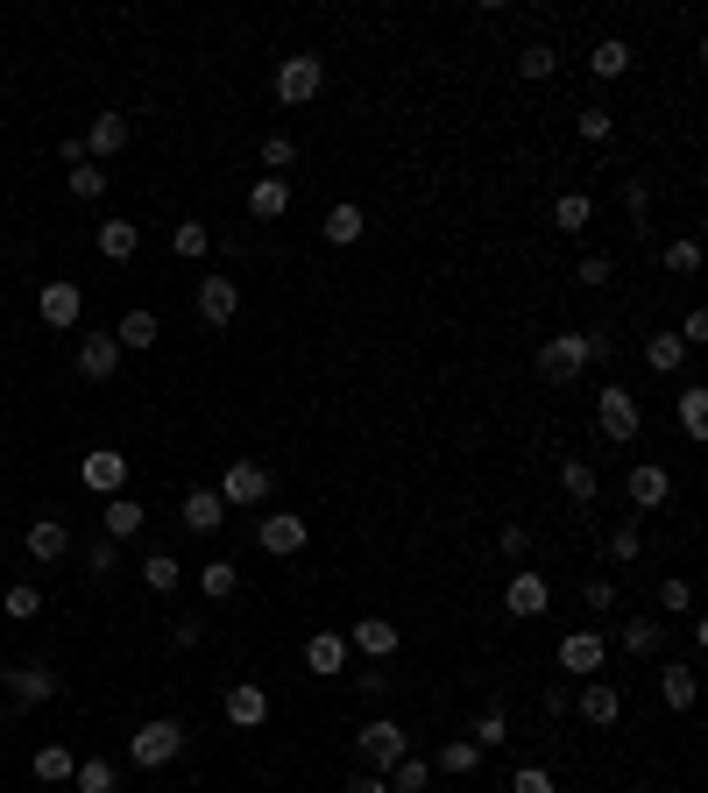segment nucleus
I'll list each match as a JSON object with an SVG mask.
<instances>
[{
	"instance_id": "nucleus-10",
	"label": "nucleus",
	"mask_w": 708,
	"mask_h": 793,
	"mask_svg": "<svg viewBox=\"0 0 708 793\" xmlns=\"http://www.w3.org/2000/svg\"><path fill=\"white\" fill-rule=\"evenodd\" d=\"M397 645H405V631H397L390 616H361V624L348 631V652H369L376 666H390V660H397Z\"/></svg>"
},
{
	"instance_id": "nucleus-7",
	"label": "nucleus",
	"mask_w": 708,
	"mask_h": 793,
	"mask_svg": "<svg viewBox=\"0 0 708 793\" xmlns=\"http://www.w3.org/2000/svg\"><path fill=\"white\" fill-rule=\"evenodd\" d=\"M588 369V334H552L546 347H539V376H552V383H574Z\"/></svg>"
},
{
	"instance_id": "nucleus-34",
	"label": "nucleus",
	"mask_w": 708,
	"mask_h": 793,
	"mask_svg": "<svg viewBox=\"0 0 708 793\" xmlns=\"http://www.w3.org/2000/svg\"><path fill=\"white\" fill-rule=\"evenodd\" d=\"M113 340H121V355H128V347H157V313H149V305H136V313L113 326Z\"/></svg>"
},
{
	"instance_id": "nucleus-58",
	"label": "nucleus",
	"mask_w": 708,
	"mask_h": 793,
	"mask_svg": "<svg viewBox=\"0 0 708 793\" xmlns=\"http://www.w3.org/2000/svg\"><path fill=\"white\" fill-rule=\"evenodd\" d=\"M567 708H574V694H567V687H546V723H560Z\"/></svg>"
},
{
	"instance_id": "nucleus-53",
	"label": "nucleus",
	"mask_w": 708,
	"mask_h": 793,
	"mask_svg": "<svg viewBox=\"0 0 708 793\" xmlns=\"http://www.w3.org/2000/svg\"><path fill=\"white\" fill-rule=\"evenodd\" d=\"M510 793H552V772H546V765H518V780H510Z\"/></svg>"
},
{
	"instance_id": "nucleus-3",
	"label": "nucleus",
	"mask_w": 708,
	"mask_h": 793,
	"mask_svg": "<svg viewBox=\"0 0 708 793\" xmlns=\"http://www.w3.org/2000/svg\"><path fill=\"white\" fill-rule=\"evenodd\" d=\"M178 751H185V723H178V715H157V723H142L136 737H128V759H136V765H149V772H157V765H170Z\"/></svg>"
},
{
	"instance_id": "nucleus-54",
	"label": "nucleus",
	"mask_w": 708,
	"mask_h": 793,
	"mask_svg": "<svg viewBox=\"0 0 708 793\" xmlns=\"http://www.w3.org/2000/svg\"><path fill=\"white\" fill-rule=\"evenodd\" d=\"M581 142H609V113L602 107H581Z\"/></svg>"
},
{
	"instance_id": "nucleus-29",
	"label": "nucleus",
	"mask_w": 708,
	"mask_h": 793,
	"mask_svg": "<svg viewBox=\"0 0 708 793\" xmlns=\"http://www.w3.org/2000/svg\"><path fill=\"white\" fill-rule=\"evenodd\" d=\"M659 694H666V708H695V666H687V660H666Z\"/></svg>"
},
{
	"instance_id": "nucleus-40",
	"label": "nucleus",
	"mask_w": 708,
	"mask_h": 793,
	"mask_svg": "<svg viewBox=\"0 0 708 793\" xmlns=\"http://www.w3.org/2000/svg\"><path fill=\"white\" fill-rule=\"evenodd\" d=\"M71 786H79V793H113V786H121V772H113L107 759H86L79 772H71Z\"/></svg>"
},
{
	"instance_id": "nucleus-59",
	"label": "nucleus",
	"mask_w": 708,
	"mask_h": 793,
	"mask_svg": "<svg viewBox=\"0 0 708 793\" xmlns=\"http://www.w3.org/2000/svg\"><path fill=\"white\" fill-rule=\"evenodd\" d=\"M348 793H390V780H382V772H355Z\"/></svg>"
},
{
	"instance_id": "nucleus-20",
	"label": "nucleus",
	"mask_w": 708,
	"mask_h": 793,
	"mask_svg": "<svg viewBox=\"0 0 708 793\" xmlns=\"http://www.w3.org/2000/svg\"><path fill=\"white\" fill-rule=\"evenodd\" d=\"M0 681H8V694L22 708H36V702H50V694H57V673L50 666H0Z\"/></svg>"
},
{
	"instance_id": "nucleus-55",
	"label": "nucleus",
	"mask_w": 708,
	"mask_h": 793,
	"mask_svg": "<svg viewBox=\"0 0 708 793\" xmlns=\"http://www.w3.org/2000/svg\"><path fill=\"white\" fill-rule=\"evenodd\" d=\"M581 595H588V609H596V616H602V609H617V582H602V574H596V582H588Z\"/></svg>"
},
{
	"instance_id": "nucleus-11",
	"label": "nucleus",
	"mask_w": 708,
	"mask_h": 793,
	"mask_svg": "<svg viewBox=\"0 0 708 793\" xmlns=\"http://www.w3.org/2000/svg\"><path fill=\"white\" fill-rule=\"evenodd\" d=\"M191 305H199L206 326H235V313H241V284H235V277H206L199 291H191Z\"/></svg>"
},
{
	"instance_id": "nucleus-41",
	"label": "nucleus",
	"mask_w": 708,
	"mask_h": 793,
	"mask_svg": "<svg viewBox=\"0 0 708 793\" xmlns=\"http://www.w3.org/2000/svg\"><path fill=\"white\" fill-rule=\"evenodd\" d=\"M0 609L14 616V624H29V616H43V588H29V582H14L8 595H0Z\"/></svg>"
},
{
	"instance_id": "nucleus-21",
	"label": "nucleus",
	"mask_w": 708,
	"mask_h": 793,
	"mask_svg": "<svg viewBox=\"0 0 708 793\" xmlns=\"http://www.w3.org/2000/svg\"><path fill=\"white\" fill-rule=\"evenodd\" d=\"M113 369H121V340H113V334H86V340H79V376L107 383Z\"/></svg>"
},
{
	"instance_id": "nucleus-36",
	"label": "nucleus",
	"mask_w": 708,
	"mask_h": 793,
	"mask_svg": "<svg viewBox=\"0 0 708 793\" xmlns=\"http://www.w3.org/2000/svg\"><path fill=\"white\" fill-rule=\"evenodd\" d=\"M71 772H79V759H71L64 744H43V751H36V780H43V786H64Z\"/></svg>"
},
{
	"instance_id": "nucleus-28",
	"label": "nucleus",
	"mask_w": 708,
	"mask_h": 793,
	"mask_svg": "<svg viewBox=\"0 0 708 793\" xmlns=\"http://www.w3.org/2000/svg\"><path fill=\"white\" fill-rule=\"evenodd\" d=\"M588 71H596V79H624V71H630V43H624V36H602V43L588 50Z\"/></svg>"
},
{
	"instance_id": "nucleus-48",
	"label": "nucleus",
	"mask_w": 708,
	"mask_h": 793,
	"mask_svg": "<svg viewBox=\"0 0 708 793\" xmlns=\"http://www.w3.org/2000/svg\"><path fill=\"white\" fill-rule=\"evenodd\" d=\"M86 567H92V582H113V574H121V546H113V538H100Z\"/></svg>"
},
{
	"instance_id": "nucleus-51",
	"label": "nucleus",
	"mask_w": 708,
	"mask_h": 793,
	"mask_svg": "<svg viewBox=\"0 0 708 793\" xmlns=\"http://www.w3.org/2000/svg\"><path fill=\"white\" fill-rule=\"evenodd\" d=\"M574 284H588V291H596V284H617V269H609V256H581Z\"/></svg>"
},
{
	"instance_id": "nucleus-46",
	"label": "nucleus",
	"mask_w": 708,
	"mask_h": 793,
	"mask_svg": "<svg viewBox=\"0 0 708 793\" xmlns=\"http://www.w3.org/2000/svg\"><path fill=\"white\" fill-rule=\"evenodd\" d=\"M666 269H674V277H695V269H701V241H666Z\"/></svg>"
},
{
	"instance_id": "nucleus-30",
	"label": "nucleus",
	"mask_w": 708,
	"mask_h": 793,
	"mask_svg": "<svg viewBox=\"0 0 708 793\" xmlns=\"http://www.w3.org/2000/svg\"><path fill=\"white\" fill-rule=\"evenodd\" d=\"M560 489H567V503H596L602 482H596V468H588L581 454H567V460H560Z\"/></svg>"
},
{
	"instance_id": "nucleus-35",
	"label": "nucleus",
	"mask_w": 708,
	"mask_h": 793,
	"mask_svg": "<svg viewBox=\"0 0 708 793\" xmlns=\"http://www.w3.org/2000/svg\"><path fill=\"white\" fill-rule=\"evenodd\" d=\"M142 582H149V595H170L185 582V559H170V553H149L142 559Z\"/></svg>"
},
{
	"instance_id": "nucleus-14",
	"label": "nucleus",
	"mask_w": 708,
	"mask_h": 793,
	"mask_svg": "<svg viewBox=\"0 0 708 793\" xmlns=\"http://www.w3.org/2000/svg\"><path fill=\"white\" fill-rule=\"evenodd\" d=\"M220 708H227V723H235V730H256V723H270V687H262V681H235Z\"/></svg>"
},
{
	"instance_id": "nucleus-27",
	"label": "nucleus",
	"mask_w": 708,
	"mask_h": 793,
	"mask_svg": "<svg viewBox=\"0 0 708 793\" xmlns=\"http://www.w3.org/2000/svg\"><path fill=\"white\" fill-rule=\"evenodd\" d=\"M235 588H241V567H235V559H206V567H199V595H206V603H227Z\"/></svg>"
},
{
	"instance_id": "nucleus-61",
	"label": "nucleus",
	"mask_w": 708,
	"mask_h": 793,
	"mask_svg": "<svg viewBox=\"0 0 708 793\" xmlns=\"http://www.w3.org/2000/svg\"><path fill=\"white\" fill-rule=\"evenodd\" d=\"M0 666H8V645H0Z\"/></svg>"
},
{
	"instance_id": "nucleus-13",
	"label": "nucleus",
	"mask_w": 708,
	"mask_h": 793,
	"mask_svg": "<svg viewBox=\"0 0 708 793\" xmlns=\"http://www.w3.org/2000/svg\"><path fill=\"white\" fill-rule=\"evenodd\" d=\"M624 496H630V511H659V503L674 496V475H666L659 460H638V468L624 475Z\"/></svg>"
},
{
	"instance_id": "nucleus-43",
	"label": "nucleus",
	"mask_w": 708,
	"mask_h": 793,
	"mask_svg": "<svg viewBox=\"0 0 708 793\" xmlns=\"http://www.w3.org/2000/svg\"><path fill=\"white\" fill-rule=\"evenodd\" d=\"M170 248H178L185 262H199L206 248H213V235H206V220H178V235H170Z\"/></svg>"
},
{
	"instance_id": "nucleus-50",
	"label": "nucleus",
	"mask_w": 708,
	"mask_h": 793,
	"mask_svg": "<svg viewBox=\"0 0 708 793\" xmlns=\"http://www.w3.org/2000/svg\"><path fill=\"white\" fill-rule=\"evenodd\" d=\"M624 212H630V227H645V220H652V191H645L638 178L624 185Z\"/></svg>"
},
{
	"instance_id": "nucleus-26",
	"label": "nucleus",
	"mask_w": 708,
	"mask_h": 793,
	"mask_svg": "<svg viewBox=\"0 0 708 793\" xmlns=\"http://www.w3.org/2000/svg\"><path fill=\"white\" fill-rule=\"evenodd\" d=\"M136 532H142V503L128 496V489H121V496H107V538L121 546V538H136Z\"/></svg>"
},
{
	"instance_id": "nucleus-38",
	"label": "nucleus",
	"mask_w": 708,
	"mask_h": 793,
	"mask_svg": "<svg viewBox=\"0 0 708 793\" xmlns=\"http://www.w3.org/2000/svg\"><path fill=\"white\" fill-rule=\"evenodd\" d=\"M680 425H687V439H708V390H701V383L680 390Z\"/></svg>"
},
{
	"instance_id": "nucleus-39",
	"label": "nucleus",
	"mask_w": 708,
	"mask_h": 793,
	"mask_svg": "<svg viewBox=\"0 0 708 793\" xmlns=\"http://www.w3.org/2000/svg\"><path fill=\"white\" fill-rule=\"evenodd\" d=\"M361 227H369V220H361V206H333V212H327V241H333V248H355Z\"/></svg>"
},
{
	"instance_id": "nucleus-9",
	"label": "nucleus",
	"mask_w": 708,
	"mask_h": 793,
	"mask_svg": "<svg viewBox=\"0 0 708 793\" xmlns=\"http://www.w3.org/2000/svg\"><path fill=\"white\" fill-rule=\"evenodd\" d=\"M256 546H262V553H277V559L305 553V517H298V511H262V525H256Z\"/></svg>"
},
{
	"instance_id": "nucleus-33",
	"label": "nucleus",
	"mask_w": 708,
	"mask_h": 793,
	"mask_svg": "<svg viewBox=\"0 0 708 793\" xmlns=\"http://www.w3.org/2000/svg\"><path fill=\"white\" fill-rule=\"evenodd\" d=\"M680 361H687L680 334H652V340H645V369H652V376H674Z\"/></svg>"
},
{
	"instance_id": "nucleus-31",
	"label": "nucleus",
	"mask_w": 708,
	"mask_h": 793,
	"mask_svg": "<svg viewBox=\"0 0 708 793\" xmlns=\"http://www.w3.org/2000/svg\"><path fill=\"white\" fill-rule=\"evenodd\" d=\"M468 744L475 751H503L510 744V715L503 708H482V715H475V730H468Z\"/></svg>"
},
{
	"instance_id": "nucleus-17",
	"label": "nucleus",
	"mask_w": 708,
	"mask_h": 793,
	"mask_svg": "<svg viewBox=\"0 0 708 793\" xmlns=\"http://www.w3.org/2000/svg\"><path fill=\"white\" fill-rule=\"evenodd\" d=\"M128 135H136V128H128V113H100V121H92V128L79 135V142H86V163L121 157V149H128Z\"/></svg>"
},
{
	"instance_id": "nucleus-45",
	"label": "nucleus",
	"mask_w": 708,
	"mask_h": 793,
	"mask_svg": "<svg viewBox=\"0 0 708 793\" xmlns=\"http://www.w3.org/2000/svg\"><path fill=\"white\" fill-rule=\"evenodd\" d=\"M518 71H525V79H552L560 57H552V43H531V50H518Z\"/></svg>"
},
{
	"instance_id": "nucleus-47",
	"label": "nucleus",
	"mask_w": 708,
	"mask_h": 793,
	"mask_svg": "<svg viewBox=\"0 0 708 793\" xmlns=\"http://www.w3.org/2000/svg\"><path fill=\"white\" fill-rule=\"evenodd\" d=\"M687 603H695V588H687L680 574H666V582H659V609L666 616H687Z\"/></svg>"
},
{
	"instance_id": "nucleus-4",
	"label": "nucleus",
	"mask_w": 708,
	"mask_h": 793,
	"mask_svg": "<svg viewBox=\"0 0 708 793\" xmlns=\"http://www.w3.org/2000/svg\"><path fill=\"white\" fill-rule=\"evenodd\" d=\"M270 86H277V100H283V107H312V100H319V86H327V57H283Z\"/></svg>"
},
{
	"instance_id": "nucleus-37",
	"label": "nucleus",
	"mask_w": 708,
	"mask_h": 793,
	"mask_svg": "<svg viewBox=\"0 0 708 793\" xmlns=\"http://www.w3.org/2000/svg\"><path fill=\"white\" fill-rule=\"evenodd\" d=\"M382 780H390V793H426V786H432V765H426V759H397Z\"/></svg>"
},
{
	"instance_id": "nucleus-5",
	"label": "nucleus",
	"mask_w": 708,
	"mask_h": 793,
	"mask_svg": "<svg viewBox=\"0 0 708 793\" xmlns=\"http://www.w3.org/2000/svg\"><path fill=\"white\" fill-rule=\"evenodd\" d=\"M220 503H227V511H256V503H270V468H262V460H227Z\"/></svg>"
},
{
	"instance_id": "nucleus-16",
	"label": "nucleus",
	"mask_w": 708,
	"mask_h": 793,
	"mask_svg": "<svg viewBox=\"0 0 708 793\" xmlns=\"http://www.w3.org/2000/svg\"><path fill=\"white\" fill-rule=\"evenodd\" d=\"M36 313H43V326H57V334H71V326H79V313H86V291H79V284H43Z\"/></svg>"
},
{
	"instance_id": "nucleus-23",
	"label": "nucleus",
	"mask_w": 708,
	"mask_h": 793,
	"mask_svg": "<svg viewBox=\"0 0 708 793\" xmlns=\"http://www.w3.org/2000/svg\"><path fill=\"white\" fill-rule=\"evenodd\" d=\"M248 212H256L262 227L283 220V212H291V185H283V178H256V185H248Z\"/></svg>"
},
{
	"instance_id": "nucleus-56",
	"label": "nucleus",
	"mask_w": 708,
	"mask_h": 793,
	"mask_svg": "<svg viewBox=\"0 0 708 793\" xmlns=\"http://www.w3.org/2000/svg\"><path fill=\"white\" fill-rule=\"evenodd\" d=\"M496 546H503L510 559H525V553H531V532H525V525H503V538H496Z\"/></svg>"
},
{
	"instance_id": "nucleus-8",
	"label": "nucleus",
	"mask_w": 708,
	"mask_h": 793,
	"mask_svg": "<svg viewBox=\"0 0 708 793\" xmlns=\"http://www.w3.org/2000/svg\"><path fill=\"white\" fill-rule=\"evenodd\" d=\"M546 609H552V588H546V574L518 567V574H510V588H503V616H518V624H531V616H546Z\"/></svg>"
},
{
	"instance_id": "nucleus-42",
	"label": "nucleus",
	"mask_w": 708,
	"mask_h": 793,
	"mask_svg": "<svg viewBox=\"0 0 708 793\" xmlns=\"http://www.w3.org/2000/svg\"><path fill=\"white\" fill-rule=\"evenodd\" d=\"M482 765V751H475L468 737H453V744H439V772H453V780H468V772Z\"/></svg>"
},
{
	"instance_id": "nucleus-12",
	"label": "nucleus",
	"mask_w": 708,
	"mask_h": 793,
	"mask_svg": "<svg viewBox=\"0 0 708 793\" xmlns=\"http://www.w3.org/2000/svg\"><path fill=\"white\" fill-rule=\"evenodd\" d=\"M79 482H86L92 496H121V489H128V454H113V447L86 454V460H79Z\"/></svg>"
},
{
	"instance_id": "nucleus-52",
	"label": "nucleus",
	"mask_w": 708,
	"mask_h": 793,
	"mask_svg": "<svg viewBox=\"0 0 708 793\" xmlns=\"http://www.w3.org/2000/svg\"><path fill=\"white\" fill-rule=\"evenodd\" d=\"M638 553H645L638 525H617V532H609V559H638Z\"/></svg>"
},
{
	"instance_id": "nucleus-1",
	"label": "nucleus",
	"mask_w": 708,
	"mask_h": 793,
	"mask_svg": "<svg viewBox=\"0 0 708 793\" xmlns=\"http://www.w3.org/2000/svg\"><path fill=\"white\" fill-rule=\"evenodd\" d=\"M355 759H361V772H390L397 759H411V730L397 715H369L355 730Z\"/></svg>"
},
{
	"instance_id": "nucleus-60",
	"label": "nucleus",
	"mask_w": 708,
	"mask_h": 793,
	"mask_svg": "<svg viewBox=\"0 0 708 793\" xmlns=\"http://www.w3.org/2000/svg\"><path fill=\"white\" fill-rule=\"evenodd\" d=\"M355 687H361V694H369V702H382V694H390V681H382V666H376V673H361V681H355Z\"/></svg>"
},
{
	"instance_id": "nucleus-24",
	"label": "nucleus",
	"mask_w": 708,
	"mask_h": 793,
	"mask_svg": "<svg viewBox=\"0 0 708 793\" xmlns=\"http://www.w3.org/2000/svg\"><path fill=\"white\" fill-rule=\"evenodd\" d=\"M64 553H71V532L57 525V517H36V525H29V559H43V567H57Z\"/></svg>"
},
{
	"instance_id": "nucleus-19",
	"label": "nucleus",
	"mask_w": 708,
	"mask_h": 793,
	"mask_svg": "<svg viewBox=\"0 0 708 793\" xmlns=\"http://www.w3.org/2000/svg\"><path fill=\"white\" fill-rule=\"evenodd\" d=\"M178 525H185V532H199V538H206V532H220V525H227L220 489H191V496L178 503Z\"/></svg>"
},
{
	"instance_id": "nucleus-15",
	"label": "nucleus",
	"mask_w": 708,
	"mask_h": 793,
	"mask_svg": "<svg viewBox=\"0 0 708 793\" xmlns=\"http://www.w3.org/2000/svg\"><path fill=\"white\" fill-rule=\"evenodd\" d=\"M574 708H581V723L609 730V723L624 715V687H617V681H581V694H574Z\"/></svg>"
},
{
	"instance_id": "nucleus-25",
	"label": "nucleus",
	"mask_w": 708,
	"mask_h": 793,
	"mask_svg": "<svg viewBox=\"0 0 708 793\" xmlns=\"http://www.w3.org/2000/svg\"><path fill=\"white\" fill-rule=\"evenodd\" d=\"M588 220H596V199H588V191H560V199H552V227H560V235H581Z\"/></svg>"
},
{
	"instance_id": "nucleus-6",
	"label": "nucleus",
	"mask_w": 708,
	"mask_h": 793,
	"mask_svg": "<svg viewBox=\"0 0 708 793\" xmlns=\"http://www.w3.org/2000/svg\"><path fill=\"white\" fill-rule=\"evenodd\" d=\"M602 660H609L602 631H567V637H560V673H567V681H596Z\"/></svg>"
},
{
	"instance_id": "nucleus-2",
	"label": "nucleus",
	"mask_w": 708,
	"mask_h": 793,
	"mask_svg": "<svg viewBox=\"0 0 708 793\" xmlns=\"http://www.w3.org/2000/svg\"><path fill=\"white\" fill-rule=\"evenodd\" d=\"M596 425H602L609 447H630V439L645 433V412H638V397H630L624 383H602V397H596Z\"/></svg>"
},
{
	"instance_id": "nucleus-57",
	"label": "nucleus",
	"mask_w": 708,
	"mask_h": 793,
	"mask_svg": "<svg viewBox=\"0 0 708 793\" xmlns=\"http://www.w3.org/2000/svg\"><path fill=\"white\" fill-rule=\"evenodd\" d=\"M708 340V313H687L680 319V347H701Z\"/></svg>"
},
{
	"instance_id": "nucleus-22",
	"label": "nucleus",
	"mask_w": 708,
	"mask_h": 793,
	"mask_svg": "<svg viewBox=\"0 0 708 793\" xmlns=\"http://www.w3.org/2000/svg\"><path fill=\"white\" fill-rule=\"evenodd\" d=\"M624 652H630V660H659V645H666V624H659V616H624Z\"/></svg>"
},
{
	"instance_id": "nucleus-32",
	"label": "nucleus",
	"mask_w": 708,
	"mask_h": 793,
	"mask_svg": "<svg viewBox=\"0 0 708 793\" xmlns=\"http://www.w3.org/2000/svg\"><path fill=\"white\" fill-rule=\"evenodd\" d=\"M136 220H100V256L107 262H128V256H136Z\"/></svg>"
},
{
	"instance_id": "nucleus-44",
	"label": "nucleus",
	"mask_w": 708,
	"mask_h": 793,
	"mask_svg": "<svg viewBox=\"0 0 708 793\" xmlns=\"http://www.w3.org/2000/svg\"><path fill=\"white\" fill-rule=\"evenodd\" d=\"M291 163H298V142H291V135H270V142H262V170H270V178H283Z\"/></svg>"
},
{
	"instance_id": "nucleus-18",
	"label": "nucleus",
	"mask_w": 708,
	"mask_h": 793,
	"mask_svg": "<svg viewBox=\"0 0 708 793\" xmlns=\"http://www.w3.org/2000/svg\"><path fill=\"white\" fill-rule=\"evenodd\" d=\"M305 666H312L319 681H340V673H348V637H340V631H312V637H305Z\"/></svg>"
},
{
	"instance_id": "nucleus-49",
	"label": "nucleus",
	"mask_w": 708,
	"mask_h": 793,
	"mask_svg": "<svg viewBox=\"0 0 708 793\" xmlns=\"http://www.w3.org/2000/svg\"><path fill=\"white\" fill-rule=\"evenodd\" d=\"M100 191H107V170H100V163H79V170H71V199H100Z\"/></svg>"
}]
</instances>
